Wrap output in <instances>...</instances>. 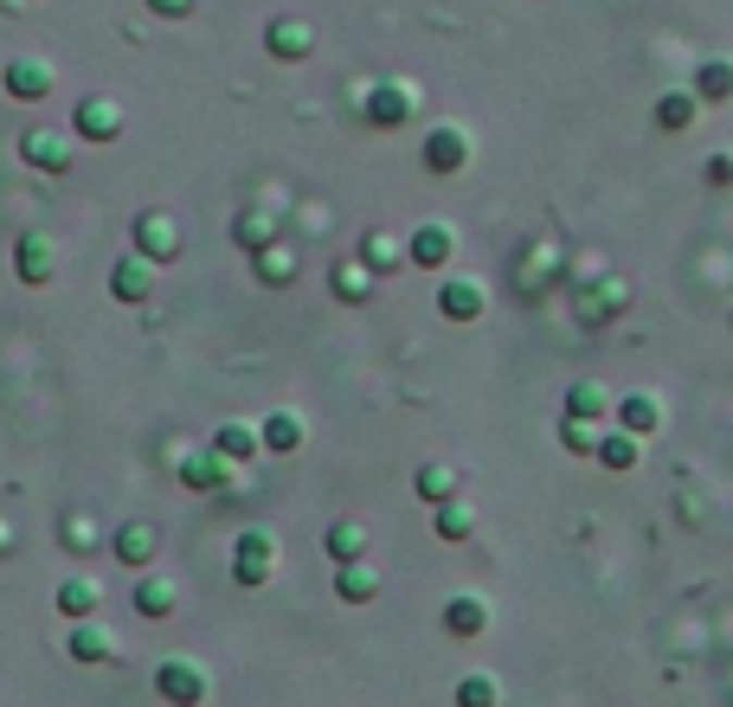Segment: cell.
<instances>
[{
  "label": "cell",
  "mask_w": 733,
  "mask_h": 707,
  "mask_svg": "<svg viewBox=\"0 0 733 707\" xmlns=\"http://www.w3.org/2000/svg\"><path fill=\"white\" fill-rule=\"evenodd\" d=\"M444 631H450V636H476V631H489V605H483L476 592H457V598L444 605Z\"/></svg>",
  "instance_id": "9a60e30c"
},
{
  "label": "cell",
  "mask_w": 733,
  "mask_h": 707,
  "mask_svg": "<svg viewBox=\"0 0 733 707\" xmlns=\"http://www.w3.org/2000/svg\"><path fill=\"white\" fill-rule=\"evenodd\" d=\"M116 560H123V566H148V560H154V528H148V521H129V528L116 534Z\"/></svg>",
  "instance_id": "d4e9b609"
},
{
  "label": "cell",
  "mask_w": 733,
  "mask_h": 707,
  "mask_svg": "<svg viewBox=\"0 0 733 707\" xmlns=\"http://www.w3.org/2000/svg\"><path fill=\"white\" fill-rule=\"evenodd\" d=\"M567 419H611V393L598 386V380H580L573 393H567Z\"/></svg>",
  "instance_id": "e0dca14e"
},
{
  "label": "cell",
  "mask_w": 733,
  "mask_h": 707,
  "mask_svg": "<svg viewBox=\"0 0 733 707\" xmlns=\"http://www.w3.org/2000/svg\"><path fill=\"white\" fill-rule=\"evenodd\" d=\"M450 225H438V219H425L412 238H406V264H419V271H432V264H450Z\"/></svg>",
  "instance_id": "30bf717a"
},
{
  "label": "cell",
  "mask_w": 733,
  "mask_h": 707,
  "mask_svg": "<svg viewBox=\"0 0 733 707\" xmlns=\"http://www.w3.org/2000/svg\"><path fill=\"white\" fill-rule=\"evenodd\" d=\"M258 444H264V450H277V457H290L296 444H302V419H296V412H271L264 431H258Z\"/></svg>",
  "instance_id": "44dd1931"
},
{
  "label": "cell",
  "mask_w": 733,
  "mask_h": 707,
  "mask_svg": "<svg viewBox=\"0 0 733 707\" xmlns=\"http://www.w3.org/2000/svg\"><path fill=\"white\" fill-rule=\"evenodd\" d=\"M496 702H502L496 675H483V669H476V675H463V682H457V707H496Z\"/></svg>",
  "instance_id": "f546056e"
},
{
  "label": "cell",
  "mask_w": 733,
  "mask_h": 707,
  "mask_svg": "<svg viewBox=\"0 0 733 707\" xmlns=\"http://www.w3.org/2000/svg\"><path fill=\"white\" fill-rule=\"evenodd\" d=\"M0 547H13V528H0Z\"/></svg>",
  "instance_id": "74e56055"
},
{
  "label": "cell",
  "mask_w": 733,
  "mask_h": 707,
  "mask_svg": "<svg viewBox=\"0 0 733 707\" xmlns=\"http://www.w3.org/2000/svg\"><path fill=\"white\" fill-rule=\"evenodd\" d=\"M560 444H567V450H598V431H592L586 419H567L560 424Z\"/></svg>",
  "instance_id": "e575fe53"
},
{
  "label": "cell",
  "mask_w": 733,
  "mask_h": 707,
  "mask_svg": "<svg viewBox=\"0 0 733 707\" xmlns=\"http://www.w3.org/2000/svg\"><path fill=\"white\" fill-rule=\"evenodd\" d=\"M438 534H444V541H470V508L438 501Z\"/></svg>",
  "instance_id": "836d02e7"
},
{
  "label": "cell",
  "mask_w": 733,
  "mask_h": 707,
  "mask_svg": "<svg viewBox=\"0 0 733 707\" xmlns=\"http://www.w3.org/2000/svg\"><path fill=\"white\" fill-rule=\"evenodd\" d=\"M695 97H701V103H728L733 97V65L728 59H701V71H695Z\"/></svg>",
  "instance_id": "ac0fdd59"
},
{
  "label": "cell",
  "mask_w": 733,
  "mask_h": 707,
  "mask_svg": "<svg viewBox=\"0 0 733 707\" xmlns=\"http://www.w3.org/2000/svg\"><path fill=\"white\" fill-rule=\"evenodd\" d=\"M406 116H412V90H406V84H373V90H366V123L399 129Z\"/></svg>",
  "instance_id": "8fae6325"
},
{
  "label": "cell",
  "mask_w": 733,
  "mask_h": 707,
  "mask_svg": "<svg viewBox=\"0 0 733 707\" xmlns=\"http://www.w3.org/2000/svg\"><path fill=\"white\" fill-rule=\"evenodd\" d=\"M611 419L624 424L631 437H650V431H657V424H662V406H657V399H650V393H624V399L611 406Z\"/></svg>",
  "instance_id": "5bb4252c"
},
{
  "label": "cell",
  "mask_w": 733,
  "mask_h": 707,
  "mask_svg": "<svg viewBox=\"0 0 733 707\" xmlns=\"http://www.w3.org/2000/svg\"><path fill=\"white\" fill-rule=\"evenodd\" d=\"M84 141H116L123 136V110L110 103V97H84L77 103V123H72Z\"/></svg>",
  "instance_id": "9c48e42d"
},
{
  "label": "cell",
  "mask_w": 733,
  "mask_h": 707,
  "mask_svg": "<svg viewBox=\"0 0 733 707\" xmlns=\"http://www.w3.org/2000/svg\"><path fill=\"white\" fill-rule=\"evenodd\" d=\"M412 489L425 495V501H450V495H457V470H444V463H425V470L412 476Z\"/></svg>",
  "instance_id": "f1b7e54d"
},
{
  "label": "cell",
  "mask_w": 733,
  "mask_h": 707,
  "mask_svg": "<svg viewBox=\"0 0 733 707\" xmlns=\"http://www.w3.org/2000/svg\"><path fill=\"white\" fill-rule=\"evenodd\" d=\"M463 161H470V136H463L457 123H438V129L425 136V168H432V174H457Z\"/></svg>",
  "instance_id": "52a82bcc"
},
{
  "label": "cell",
  "mask_w": 733,
  "mask_h": 707,
  "mask_svg": "<svg viewBox=\"0 0 733 707\" xmlns=\"http://www.w3.org/2000/svg\"><path fill=\"white\" fill-rule=\"evenodd\" d=\"M0 84H7V97H20V103H39V97L52 90V65H46V59H7Z\"/></svg>",
  "instance_id": "5b68a950"
},
{
  "label": "cell",
  "mask_w": 733,
  "mask_h": 707,
  "mask_svg": "<svg viewBox=\"0 0 733 707\" xmlns=\"http://www.w3.org/2000/svg\"><path fill=\"white\" fill-rule=\"evenodd\" d=\"M361 264H366V271H399V264H406V245H399L393 232H366V238H361Z\"/></svg>",
  "instance_id": "ffe728a7"
},
{
  "label": "cell",
  "mask_w": 733,
  "mask_h": 707,
  "mask_svg": "<svg viewBox=\"0 0 733 707\" xmlns=\"http://www.w3.org/2000/svg\"><path fill=\"white\" fill-rule=\"evenodd\" d=\"M154 695L174 707H200L207 702V669L194 662V656H167L161 669H154Z\"/></svg>",
  "instance_id": "6da1fadb"
},
{
  "label": "cell",
  "mask_w": 733,
  "mask_h": 707,
  "mask_svg": "<svg viewBox=\"0 0 733 707\" xmlns=\"http://www.w3.org/2000/svg\"><path fill=\"white\" fill-rule=\"evenodd\" d=\"M695 116H701V97H695V90H662V97H657V123H662V129H688Z\"/></svg>",
  "instance_id": "d6986e66"
},
{
  "label": "cell",
  "mask_w": 733,
  "mask_h": 707,
  "mask_svg": "<svg viewBox=\"0 0 733 707\" xmlns=\"http://www.w3.org/2000/svg\"><path fill=\"white\" fill-rule=\"evenodd\" d=\"M154 13H167V20H181V13H194V0H148Z\"/></svg>",
  "instance_id": "8d00e7d4"
},
{
  "label": "cell",
  "mask_w": 733,
  "mask_h": 707,
  "mask_svg": "<svg viewBox=\"0 0 733 707\" xmlns=\"http://www.w3.org/2000/svg\"><path fill=\"white\" fill-rule=\"evenodd\" d=\"M483 309H489V296H483V283H476V277H450L438 289V315H444V322H476Z\"/></svg>",
  "instance_id": "8992f818"
},
{
  "label": "cell",
  "mask_w": 733,
  "mask_h": 707,
  "mask_svg": "<svg viewBox=\"0 0 733 707\" xmlns=\"http://www.w3.org/2000/svg\"><path fill=\"white\" fill-rule=\"evenodd\" d=\"M181 476H187V489H213V483H225V457L220 450H194L181 463Z\"/></svg>",
  "instance_id": "4316f807"
},
{
  "label": "cell",
  "mask_w": 733,
  "mask_h": 707,
  "mask_svg": "<svg viewBox=\"0 0 733 707\" xmlns=\"http://www.w3.org/2000/svg\"><path fill=\"white\" fill-rule=\"evenodd\" d=\"M136 611H142V618H167V611H174V579L142 572V585H136Z\"/></svg>",
  "instance_id": "603a6c76"
},
{
  "label": "cell",
  "mask_w": 733,
  "mask_h": 707,
  "mask_svg": "<svg viewBox=\"0 0 733 707\" xmlns=\"http://www.w3.org/2000/svg\"><path fill=\"white\" fill-rule=\"evenodd\" d=\"M136 251H142L148 264H174V251H181V225H174L167 212H142V219H136Z\"/></svg>",
  "instance_id": "277c9868"
},
{
  "label": "cell",
  "mask_w": 733,
  "mask_h": 707,
  "mask_svg": "<svg viewBox=\"0 0 733 707\" xmlns=\"http://www.w3.org/2000/svg\"><path fill=\"white\" fill-rule=\"evenodd\" d=\"M271 566H277V541H271L264 528H245V534L232 541V579H238V585H264Z\"/></svg>",
  "instance_id": "7a4b0ae2"
},
{
  "label": "cell",
  "mask_w": 733,
  "mask_h": 707,
  "mask_svg": "<svg viewBox=\"0 0 733 707\" xmlns=\"http://www.w3.org/2000/svg\"><path fill=\"white\" fill-rule=\"evenodd\" d=\"M72 656H77V662H110V656H116V643H110V631H103V624H84V618H77Z\"/></svg>",
  "instance_id": "cb8c5ba5"
},
{
  "label": "cell",
  "mask_w": 733,
  "mask_h": 707,
  "mask_svg": "<svg viewBox=\"0 0 733 707\" xmlns=\"http://www.w3.org/2000/svg\"><path fill=\"white\" fill-rule=\"evenodd\" d=\"M335 592H341V605H366V598H380V572L366 560H348L335 572Z\"/></svg>",
  "instance_id": "2e32d148"
},
{
  "label": "cell",
  "mask_w": 733,
  "mask_h": 707,
  "mask_svg": "<svg viewBox=\"0 0 733 707\" xmlns=\"http://www.w3.org/2000/svg\"><path fill=\"white\" fill-rule=\"evenodd\" d=\"M59 611H65V618H90V611H97V579H59Z\"/></svg>",
  "instance_id": "484cf974"
},
{
  "label": "cell",
  "mask_w": 733,
  "mask_h": 707,
  "mask_svg": "<svg viewBox=\"0 0 733 707\" xmlns=\"http://www.w3.org/2000/svg\"><path fill=\"white\" fill-rule=\"evenodd\" d=\"M361 547H366V528L361 521H341V528H328V554L348 566V560H361Z\"/></svg>",
  "instance_id": "4dcf8cb0"
},
{
  "label": "cell",
  "mask_w": 733,
  "mask_h": 707,
  "mask_svg": "<svg viewBox=\"0 0 733 707\" xmlns=\"http://www.w3.org/2000/svg\"><path fill=\"white\" fill-rule=\"evenodd\" d=\"M592 457H598L605 470H637V437L618 424V431H605V437H598V450H592Z\"/></svg>",
  "instance_id": "7402d4cb"
},
{
  "label": "cell",
  "mask_w": 733,
  "mask_h": 707,
  "mask_svg": "<svg viewBox=\"0 0 733 707\" xmlns=\"http://www.w3.org/2000/svg\"><path fill=\"white\" fill-rule=\"evenodd\" d=\"M264 52H271V59H284V65L309 59V52H315V26H309V20H290V13H284V20H271V26H264Z\"/></svg>",
  "instance_id": "3957f363"
},
{
  "label": "cell",
  "mask_w": 733,
  "mask_h": 707,
  "mask_svg": "<svg viewBox=\"0 0 733 707\" xmlns=\"http://www.w3.org/2000/svg\"><path fill=\"white\" fill-rule=\"evenodd\" d=\"M258 277H271V283H290L296 277V258L284 251V245H271V251H258Z\"/></svg>",
  "instance_id": "d6a6232c"
},
{
  "label": "cell",
  "mask_w": 733,
  "mask_h": 707,
  "mask_svg": "<svg viewBox=\"0 0 733 707\" xmlns=\"http://www.w3.org/2000/svg\"><path fill=\"white\" fill-rule=\"evenodd\" d=\"M213 450H220V457H238V463H245V457H258L264 444H258V431H245V424H220Z\"/></svg>",
  "instance_id": "83f0119b"
},
{
  "label": "cell",
  "mask_w": 733,
  "mask_h": 707,
  "mask_svg": "<svg viewBox=\"0 0 733 707\" xmlns=\"http://www.w3.org/2000/svg\"><path fill=\"white\" fill-rule=\"evenodd\" d=\"M335 289H341V296H366V271L361 264H341V271H335Z\"/></svg>",
  "instance_id": "d590c367"
},
{
  "label": "cell",
  "mask_w": 733,
  "mask_h": 707,
  "mask_svg": "<svg viewBox=\"0 0 733 707\" xmlns=\"http://www.w3.org/2000/svg\"><path fill=\"white\" fill-rule=\"evenodd\" d=\"M110 289H116V302H148V296H154V264H148L142 251L123 258V264L110 271Z\"/></svg>",
  "instance_id": "4fadbf2b"
},
{
  "label": "cell",
  "mask_w": 733,
  "mask_h": 707,
  "mask_svg": "<svg viewBox=\"0 0 733 707\" xmlns=\"http://www.w3.org/2000/svg\"><path fill=\"white\" fill-rule=\"evenodd\" d=\"M20 154H26L33 168H46V174H65V168H72V148H65V136H59V129H26Z\"/></svg>",
  "instance_id": "7c38bea8"
},
{
  "label": "cell",
  "mask_w": 733,
  "mask_h": 707,
  "mask_svg": "<svg viewBox=\"0 0 733 707\" xmlns=\"http://www.w3.org/2000/svg\"><path fill=\"white\" fill-rule=\"evenodd\" d=\"M13 264H20V277L26 283H52L59 277V245H52L46 232H26L20 251H13Z\"/></svg>",
  "instance_id": "ba28073f"
},
{
  "label": "cell",
  "mask_w": 733,
  "mask_h": 707,
  "mask_svg": "<svg viewBox=\"0 0 733 707\" xmlns=\"http://www.w3.org/2000/svg\"><path fill=\"white\" fill-rule=\"evenodd\" d=\"M271 232H277V219H271V212H264V219H258V212H245V219H238V245H251V251H264V245H271Z\"/></svg>",
  "instance_id": "1f68e13d"
}]
</instances>
